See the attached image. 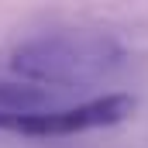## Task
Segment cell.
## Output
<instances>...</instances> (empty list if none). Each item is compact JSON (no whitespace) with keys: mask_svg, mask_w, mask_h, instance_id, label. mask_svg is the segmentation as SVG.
Here are the masks:
<instances>
[{"mask_svg":"<svg viewBox=\"0 0 148 148\" xmlns=\"http://www.w3.org/2000/svg\"><path fill=\"white\" fill-rule=\"evenodd\" d=\"M124 59H127L124 45L107 31L59 28L21 41L10 52V69L24 83H35L45 90L48 86L73 90L110 76L114 69L124 66Z\"/></svg>","mask_w":148,"mask_h":148,"instance_id":"obj_1","label":"cell"},{"mask_svg":"<svg viewBox=\"0 0 148 148\" xmlns=\"http://www.w3.org/2000/svg\"><path fill=\"white\" fill-rule=\"evenodd\" d=\"M138 107L131 93H103L73 107H45L31 114H0V131L24 138H69L83 131H100L124 124Z\"/></svg>","mask_w":148,"mask_h":148,"instance_id":"obj_2","label":"cell"}]
</instances>
